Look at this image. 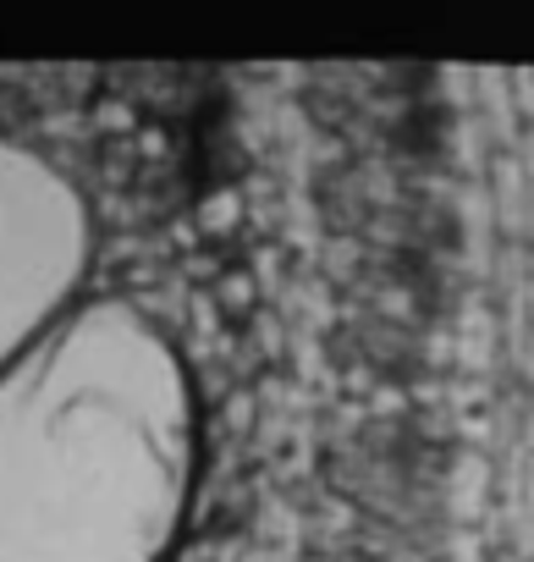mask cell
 I'll use <instances>...</instances> for the list:
<instances>
[{
  "instance_id": "7a4b0ae2",
  "label": "cell",
  "mask_w": 534,
  "mask_h": 562,
  "mask_svg": "<svg viewBox=\"0 0 534 562\" xmlns=\"http://www.w3.org/2000/svg\"><path fill=\"white\" fill-rule=\"evenodd\" d=\"M94 248L78 188L34 149L0 138V375L72 315Z\"/></svg>"
},
{
  "instance_id": "6da1fadb",
  "label": "cell",
  "mask_w": 534,
  "mask_h": 562,
  "mask_svg": "<svg viewBox=\"0 0 534 562\" xmlns=\"http://www.w3.org/2000/svg\"><path fill=\"white\" fill-rule=\"evenodd\" d=\"M193 469V381L133 304L72 310L0 375V562H160Z\"/></svg>"
}]
</instances>
